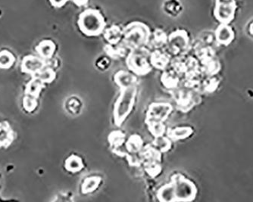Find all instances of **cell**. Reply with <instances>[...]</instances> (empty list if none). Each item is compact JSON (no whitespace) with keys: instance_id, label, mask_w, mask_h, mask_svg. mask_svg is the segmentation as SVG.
Returning a JSON list of instances; mask_svg holds the SVG:
<instances>
[{"instance_id":"30bf717a","label":"cell","mask_w":253,"mask_h":202,"mask_svg":"<svg viewBox=\"0 0 253 202\" xmlns=\"http://www.w3.org/2000/svg\"><path fill=\"white\" fill-rule=\"evenodd\" d=\"M216 39L217 42L227 45L232 42L234 38V33L231 27L226 24H221L216 30Z\"/></svg>"},{"instance_id":"4316f807","label":"cell","mask_w":253,"mask_h":202,"mask_svg":"<svg viewBox=\"0 0 253 202\" xmlns=\"http://www.w3.org/2000/svg\"><path fill=\"white\" fill-rule=\"evenodd\" d=\"M125 135L121 131H114L109 135V142L111 147L113 149L122 147L125 142Z\"/></svg>"},{"instance_id":"8fae6325","label":"cell","mask_w":253,"mask_h":202,"mask_svg":"<svg viewBox=\"0 0 253 202\" xmlns=\"http://www.w3.org/2000/svg\"><path fill=\"white\" fill-rule=\"evenodd\" d=\"M104 38L109 44L116 45L123 40L124 29L119 25H114L104 30Z\"/></svg>"},{"instance_id":"603a6c76","label":"cell","mask_w":253,"mask_h":202,"mask_svg":"<svg viewBox=\"0 0 253 202\" xmlns=\"http://www.w3.org/2000/svg\"><path fill=\"white\" fill-rule=\"evenodd\" d=\"M101 183V178L99 176H91L85 179L82 185V193L84 194L93 193L97 189Z\"/></svg>"},{"instance_id":"ba28073f","label":"cell","mask_w":253,"mask_h":202,"mask_svg":"<svg viewBox=\"0 0 253 202\" xmlns=\"http://www.w3.org/2000/svg\"><path fill=\"white\" fill-rule=\"evenodd\" d=\"M172 107L170 104L154 103L150 105L146 121H156L163 122L171 113Z\"/></svg>"},{"instance_id":"d4e9b609","label":"cell","mask_w":253,"mask_h":202,"mask_svg":"<svg viewBox=\"0 0 253 202\" xmlns=\"http://www.w3.org/2000/svg\"><path fill=\"white\" fill-rule=\"evenodd\" d=\"M163 84L168 89H174L178 83V78L176 75L175 71H166L162 77Z\"/></svg>"},{"instance_id":"e0dca14e","label":"cell","mask_w":253,"mask_h":202,"mask_svg":"<svg viewBox=\"0 0 253 202\" xmlns=\"http://www.w3.org/2000/svg\"><path fill=\"white\" fill-rule=\"evenodd\" d=\"M13 139V132L8 123L0 124V147H7Z\"/></svg>"},{"instance_id":"ffe728a7","label":"cell","mask_w":253,"mask_h":202,"mask_svg":"<svg viewBox=\"0 0 253 202\" xmlns=\"http://www.w3.org/2000/svg\"><path fill=\"white\" fill-rule=\"evenodd\" d=\"M141 157L143 160L146 159V162H159L162 159L160 151L151 146H147L144 148Z\"/></svg>"},{"instance_id":"cb8c5ba5","label":"cell","mask_w":253,"mask_h":202,"mask_svg":"<svg viewBox=\"0 0 253 202\" xmlns=\"http://www.w3.org/2000/svg\"><path fill=\"white\" fill-rule=\"evenodd\" d=\"M83 167V162L78 156H72L65 162V168L68 171L76 173V172L81 171Z\"/></svg>"},{"instance_id":"277c9868","label":"cell","mask_w":253,"mask_h":202,"mask_svg":"<svg viewBox=\"0 0 253 202\" xmlns=\"http://www.w3.org/2000/svg\"><path fill=\"white\" fill-rule=\"evenodd\" d=\"M150 55L151 52L145 46L130 50L126 56L127 68L135 75H147L152 70Z\"/></svg>"},{"instance_id":"5bb4252c","label":"cell","mask_w":253,"mask_h":202,"mask_svg":"<svg viewBox=\"0 0 253 202\" xmlns=\"http://www.w3.org/2000/svg\"><path fill=\"white\" fill-rule=\"evenodd\" d=\"M163 10L169 16L176 18L182 13L183 5L180 0H165Z\"/></svg>"},{"instance_id":"f1b7e54d","label":"cell","mask_w":253,"mask_h":202,"mask_svg":"<svg viewBox=\"0 0 253 202\" xmlns=\"http://www.w3.org/2000/svg\"><path fill=\"white\" fill-rule=\"evenodd\" d=\"M153 145L156 149H159L161 152H166L170 149L171 143H170V139L164 136H159L155 139L153 142Z\"/></svg>"},{"instance_id":"52a82bcc","label":"cell","mask_w":253,"mask_h":202,"mask_svg":"<svg viewBox=\"0 0 253 202\" xmlns=\"http://www.w3.org/2000/svg\"><path fill=\"white\" fill-rule=\"evenodd\" d=\"M189 45L187 33L183 30H177L171 33L168 38L167 47L173 55H180L187 50Z\"/></svg>"},{"instance_id":"ac0fdd59","label":"cell","mask_w":253,"mask_h":202,"mask_svg":"<svg viewBox=\"0 0 253 202\" xmlns=\"http://www.w3.org/2000/svg\"><path fill=\"white\" fill-rule=\"evenodd\" d=\"M37 51L43 58L50 59L55 52V45L51 40H43L37 46Z\"/></svg>"},{"instance_id":"f546056e","label":"cell","mask_w":253,"mask_h":202,"mask_svg":"<svg viewBox=\"0 0 253 202\" xmlns=\"http://www.w3.org/2000/svg\"><path fill=\"white\" fill-rule=\"evenodd\" d=\"M14 62H15V58H14L12 54L10 53L8 51H2L0 52V68H9L12 66Z\"/></svg>"},{"instance_id":"8992f818","label":"cell","mask_w":253,"mask_h":202,"mask_svg":"<svg viewBox=\"0 0 253 202\" xmlns=\"http://www.w3.org/2000/svg\"><path fill=\"white\" fill-rule=\"evenodd\" d=\"M236 9L235 0H216L214 15L221 24L228 25L234 20Z\"/></svg>"},{"instance_id":"7a4b0ae2","label":"cell","mask_w":253,"mask_h":202,"mask_svg":"<svg viewBox=\"0 0 253 202\" xmlns=\"http://www.w3.org/2000/svg\"><path fill=\"white\" fill-rule=\"evenodd\" d=\"M78 25L79 29L85 35L96 37L104 31L106 21L100 11L89 8L79 15Z\"/></svg>"},{"instance_id":"9c48e42d","label":"cell","mask_w":253,"mask_h":202,"mask_svg":"<svg viewBox=\"0 0 253 202\" xmlns=\"http://www.w3.org/2000/svg\"><path fill=\"white\" fill-rule=\"evenodd\" d=\"M45 64L41 58L34 56H28L23 60L22 69L25 73L33 75H38L43 69Z\"/></svg>"},{"instance_id":"836d02e7","label":"cell","mask_w":253,"mask_h":202,"mask_svg":"<svg viewBox=\"0 0 253 202\" xmlns=\"http://www.w3.org/2000/svg\"><path fill=\"white\" fill-rule=\"evenodd\" d=\"M80 106H81V104H80L79 101L75 100V99H71L68 104V110L70 111L72 113H77L79 111Z\"/></svg>"},{"instance_id":"1f68e13d","label":"cell","mask_w":253,"mask_h":202,"mask_svg":"<svg viewBox=\"0 0 253 202\" xmlns=\"http://www.w3.org/2000/svg\"><path fill=\"white\" fill-rule=\"evenodd\" d=\"M144 168L146 171L147 172L148 174L150 176H153V177L159 175L161 170H162L160 165L157 162H146L144 163Z\"/></svg>"},{"instance_id":"83f0119b","label":"cell","mask_w":253,"mask_h":202,"mask_svg":"<svg viewBox=\"0 0 253 202\" xmlns=\"http://www.w3.org/2000/svg\"><path fill=\"white\" fill-rule=\"evenodd\" d=\"M42 87H43V84H42V81L38 78H36L28 83L26 88L27 94H29L34 97H38Z\"/></svg>"},{"instance_id":"44dd1931","label":"cell","mask_w":253,"mask_h":202,"mask_svg":"<svg viewBox=\"0 0 253 202\" xmlns=\"http://www.w3.org/2000/svg\"><path fill=\"white\" fill-rule=\"evenodd\" d=\"M157 196L161 202H175L173 184L170 183L161 188L158 192Z\"/></svg>"},{"instance_id":"6da1fadb","label":"cell","mask_w":253,"mask_h":202,"mask_svg":"<svg viewBox=\"0 0 253 202\" xmlns=\"http://www.w3.org/2000/svg\"><path fill=\"white\" fill-rule=\"evenodd\" d=\"M150 36L151 32L145 24L135 21L124 28L122 42L127 49L133 50L147 45Z\"/></svg>"},{"instance_id":"74e56055","label":"cell","mask_w":253,"mask_h":202,"mask_svg":"<svg viewBox=\"0 0 253 202\" xmlns=\"http://www.w3.org/2000/svg\"><path fill=\"white\" fill-rule=\"evenodd\" d=\"M72 1L78 6H83V5H86L89 2V0H72Z\"/></svg>"},{"instance_id":"5b68a950","label":"cell","mask_w":253,"mask_h":202,"mask_svg":"<svg viewBox=\"0 0 253 202\" xmlns=\"http://www.w3.org/2000/svg\"><path fill=\"white\" fill-rule=\"evenodd\" d=\"M170 183L174 186L175 202H189L193 200L197 195V188L192 182L181 175H174Z\"/></svg>"},{"instance_id":"7c38bea8","label":"cell","mask_w":253,"mask_h":202,"mask_svg":"<svg viewBox=\"0 0 253 202\" xmlns=\"http://www.w3.org/2000/svg\"><path fill=\"white\" fill-rule=\"evenodd\" d=\"M115 82L121 89L134 86L136 82V78L134 75L125 71H121L115 76Z\"/></svg>"},{"instance_id":"d6a6232c","label":"cell","mask_w":253,"mask_h":202,"mask_svg":"<svg viewBox=\"0 0 253 202\" xmlns=\"http://www.w3.org/2000/svg\"><path fill=\"white\" fill-rule=\"evenodd\" d=\"M126 159L128 161L129 163L133 167H137L141 164V162L143 159H138L137 156H135V153H128L126 155Z\"/></svg>"},{"instance_id":"484cf974","label":"cell","mask_w":253,"mask_h":202,"mask_svg":"<svg viewBox=\"0 0 253 202\" xmlns=\"http://www.w3.org/2000/svg\"><path fill=\"white\" fill-rule=\"evenodd\" d=\"M149 131L155 137H159L164 135L166 131V126L162 121H146Z\"/></svg>"},{"instance_id":"7402d4cb","label":"cell","mask_w":253,"mask_h":202,"mask_svg":"<svg viewBox=\"0 0 253 202\" xmlns=\"http://www.w3.org/2000/svg\"><path fill=\"white\" fill-rule=\"evenodd\" d=\"M143 140L137 135H133L130 136L126 142V149L129 153L136 154L140 152L143 149Z\"/></svg>"},{"instance_id":"d6986e66","label":"cell","mask_w":253,"mask_h":202,"mask_svg":"<svg viewBox=\"0 0 253 202\" xmlns=\"http://www.w3.org/2000/svg\"><path fill=\"white\" fill-rule=\"evenodd\" d=\"M193 133V129L190 127H177L170 129L168 132V136L172 140L177 141L179 139L189 137Z\"/></svg>"},{"instance_id":"8d00e7d4","label":"cell","mask_w":253,"mask_h":202,"mask_svg":"<svg viewBox=\"0 0 253 202\" xmlns=\"http://www.w3.org/2000/svg\"><path fill=\"white\" fill-rule=\"evenodd\" d=\"M51 4L56 8H60L64 6L69 0H49Z\"/></svg>"},{"instance_id":"2e32d148","label":"cell","mask_w":253,"mask_h":202,"mask_svg":"<svg viewBox=\"0 0 253 202\" xmlns=\"http://www.w3.org/2000/svg\"><path fill=\"white\" fill-rule=\"evenodd\" d=\"M168 38L169 37H167L166 33L163 30L156 29L153 35L150 36L149 42L151 43L152 47L155 49H161L164 45H167Z\"/></svg>"},{"instance_id":"4fadbf2b","label":"cell","mask_w":253,"mask_h":202,"mask_svg":"<svg viewBox=\"0 0 253 202\" xmlns=\"http://www.w3.org/2000/svg\"><path fill=\"white\" fill-rule=\"evenodd\" d=\"M170 62L169 55L166 52L156 49L150 55V63L155 68L163 70L167 67Z\"/></svg>"},{"instance_id":"f35d334b","label":"cell","mask_w":253,"mask_h":202,"mask_svg":"<svg viewBox=\"0 0 253 202\" xmlns=\"http://www.w3.org/2000/svg\"><path fill=\"white\" fill-rule=\"evenodd\" d=\"M0 124H1V123H0Z\"/></svg>"},{"instance_id":"4dcf8cb0","label":"cell","mask_w":253,"mask_h":202,"mask_svg":"<svg viewBox=\"0 0 253 202\" xmlns=\"http://www.w3.org/2000/svg\"><path fill=\"white\" fill-rule=\"evenodd\" d=\"M38 78L42 82H51L55 78V73L52 68H45L41 70L38 74Z\"/></svg>"},{"instance_id":"d590c367","label":"cell","mask_w":253,"mask_h":202,"mask_svg":"<svg viewBox=\"0 0 253 202\" xmlns=\"http://www.w3.org/2000/svg\"><path fill=\"white\" fill-rule=\"evenodd\" d=\"M25 109L28 111V112H31L34 110L37 107L36 101L34 100V99H30V98H27L25 101Z\"/></svg>"},{"instance_id":"3957f363","label":"cell","mask_w":253,"mask_h":202,"mask_svg":"<svg viewBox=\"0 0 253 202\" xmlns=\"http://www.w3.org/2000/svg\"><path fill=\"white\" fill-rule=\"evenodd\" d=\"M136 94V89L135 86L121 89L120 96L114 107V120L118 126H120L123 123L131 112Z\"/></svg>"},{"instance_id":"9a60e30c","label":"cell","mask_w":253,"mask_h":202,"mask_svg":"<svg viewBox=\"0 0 253 202\" xmlns=\"http://www.w3.org/2000/svg\"><path fill=\"white\" fill-rule=\"evenodd\" d=\"M105 52L111 58L114 59H119V58H124L127 54L128 49L125 46V44L122 42V44H108L105 46Z\"/></svg>"},{"instance_id":"e575fe53","label":"cell","mask_w":253,"mask_h":202,"mask_svg":"<svg viewBox=\"0 0 253 202\" xmlns=\"http://www.w3.org/2000/svg\"><path fill=\"white\" fill-rule=\"evenodd\" d=\"M109 58H106V57H102V58L98 59L97 62H96V66L101 70H106L108 67L109 66Z\"/></svg>"}]
</instances>
